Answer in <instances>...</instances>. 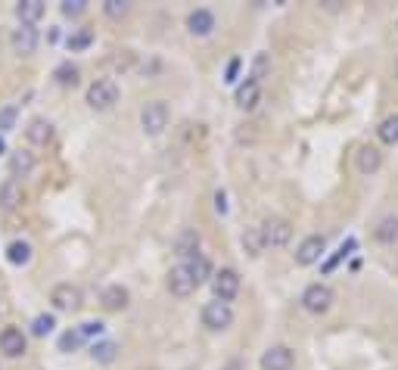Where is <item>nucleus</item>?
Returning <instances> with one entry per match:
<instances>
[{
	"mask_svg": "<svg viewBox=\"0 0 398 370\" xmlns=\"http://www.w3.org/2000/svg\"><path fill=\"white\" fill-rule=\"evenodd\" d=\"M28 352V336L19 327H3L0 330V355L3 358H22Z\"/></svg>",
	"mask_w": 398,
	"mask_h": 370,
	"instance_id": "nucleus-9",
	"label": "nucleus"
},
{
	"mask_svg": "<svg viewBox=\"0 0 398 370\" xmlns=\"http://www.w3.org/2000/svg\"><path fill=\"white\" fill-rule=\"evenodd\" d=\"M53 137H56L53 121H47L44 115H34V119L25 125V140L32 143V147H50Z\"/></svg>",
	"mask_w": 398,
	"mask_h": 370,
	"instance_id": "nucleus-8",
	"label": "nucleus"
},
{
	"mask_svg": "<svg viewBox=\"0 0 398 370\" xmlns=\"http://www.w3.org/2000/svg\"><path fill=\"white\" fill-rule=\"evenodd\" d=\"M268 72H271V56H268V53H258L256 60H252V72H249V81H256V84H258V81H262V78H264V75H268Z\"/></svg>",
	"mask_w": 398,
	"mask_h": 370,
	"instance_id": "nucleus-34",
	"label": "nucleus"
},
{
	"mask_svg": "<svg viewBox=\"0 0 398 370\" xmlns=\"http://www.w3.org/2000/svg\"><path fill=\"white\" fill-rule=\"evenodd\" d=\"M103 13H106L109 19H125V16L131 13V3H125V0H106V3H103Z\"/></svg>",
	"mask_w": 398,
	"mask_h": 370,
	"instance_id": "nucleus-35",
	"label": "nucleus"
},
{
	"mask_svg": "<svg viewBox=\"0 0 398 370\" xmlns=\"http://www.w3.org/2000/svg\"><path fill=\"white\" fill-rule=\"evenodd\" d=\"M236 72H240V60H230V66H227V78H224V81H234V78H236Z\"/></svg>",
	"mask_w": 398,
	"mask_h": 370,
	"instance_id": "nucleus-39",
	"label": "nucleus"
},
{
	"mask_svg": "<svg viewBox=\"0 0 398 370\" xmlns=\"http://www.w3.org/2000/svg\"><path fill=\"white\" fill-rule=\"evenodd\" d=\"M44 13H47V3L44 0H22V3H16V19H19V25H38L44 19Z\"/></svg>",
	"mask_w": 398,
	"mask_h": 370,
	"instance_id": "nucleus-17",
	"label": "nucleus"
},
{
	"mask_svg": "<svg viewBox=\"0 0 398 370\" xmlns=\"http://www.w3.org/2000/svg\"><path fill=\"white\" fill-rule=\"evenodd\" d=\"M377 134H380V140H383V143L395 147V143H398V115H389V119L377 128Z\"/></svg>",
	"mask_w": 398,
	"mask_h": 370,
	"instance_id": "nucleus-29",
	"label": "nucleus"
},
{
	"mask_svg": "<svg viewBox=\"0 0 398 370\" xmlns=\"http://www.w3.org/2000/svg\"><path fill=\"white\" fill-rule=\"evenodd\" d=\"M262 100V88H258L256 81H243L240 88H236V106L243 109V112H252Z\"/></svg>",
	"mask_w": 398,
	"mask_h": 370,
	"instance_id": "nucleus-20",
	"label": "nucleus"
},
{
	"mask_svg": "<svg viewBox=\"0 0 398 370\" xmlns=\"http://www.w3.org/2000/svg\"><path fill=\"white\" fill-rule=\"evenodd\" d=\"M10 44H13V53L32 56L38 50V44H41V32H38V25H19V28H13Z\"/></svg>",
	"mask_w": 398,
	"mask_h": 370,
	"instance_id": "nucleus-10",
	"label": "nucleus"
},
{
	"mask_svg": "<svg viewBox=\"0 0 398 370\" xmlns=\"http://www.w3.org/2000/svg\"><path fill=\"white\" fill-rule=\"evenodd\" d=\"M199 246H203V236L187 227V230H181V234H177V240H175V256L181 258V264H187L190 258L199 256Z\"/></svg>",
	"mask_w": 398,
	"mask_h": 370,
	"instance_id": "nucleus-13",
	"label": "nucleus"
},
{
	"mask_svg": "<svg viewBox=\"0 0 398 370\" xmlns=\"http://www.w3.org/2000/svg\"><path fill=\"white\" fill-rule=\"evenodd\" d=\"M16 119H19V106H16V103H7V106H0V134L13 131V128H16Z\"/></svg>",
	"mask_w": 398,
	"mask_h": 370,
	"instance_id": "nucleus-31",
	"label": "nucleus"
},
{
	"mask_svg": "<svg viewBox=\"0 0 398 370\" xmlns=\"http://www.w3.org/2000/svg\"><path fill=\"white\" fill-rule=\"evenodd\" d=\"M50 302L56 311H78L82 308V290L75 283H56L50 290Z\"/></svg>",
	"mask_w": 398,
	"mask_h": 370,
	"instance_id": "nucleus-7",
	"label": "nucleus"
},
{
	"mask_svg": "<svg viewBox=\"0 0 398 370\" xmlns=\"http://www.w3.org/2000/svg\"><path fill=\"white\" fill-rule=\"evenodd\" d=\"M7 153V140H3V134H0V156Z\"/></svg>",
	"mask_w": 398,
	"mask_h": 370,
	"instance_id": "nucleus-40",
	"label": "nucleus"
},
{
	"mask_svg": "<svg viewBox=\"0 0 398 370\" xmlns=\"http://www.w3.org/2000/svg\"><path fill=\"white\" fill-rule=\"evenodd\" d=\"M243 249L249 252L252 258H258L264 252V240H262V230L258 227H246V234H243Z\"/></svg>",
	"mask_w": 398,
	"mask_h": 370,
	"instance_id": "nucleus-27",
	"label": "nucleus"
},
{
	"mask_svg": "<svg viewBox=\"0 0 398 370\" xmlns=\"http://www.w3.org/2000/svg\"><path fill=\"white\" fill-rule=\"evenodd\" d=\"M128 302H131V293H128V286H122V283H109L106 290L100 293V305L106 311H125Z\"/></svg>",
	"mask_w": 398,
	"mask_h": 370,
	"instance_id": "nucleus-16",
	"label": "nucleus"
},
{
	"mask_svg": "<svg viewBox=\"0 0 398 370\" xmlns=\"http://www.w3.org/2000/svg\"><path fill=\"white\" fill-rule=\"evenodd\" d=\"M90 358H94L97 364H112L115 358H119V343H112V339H97V343L90 345Z\"/></svg>",
	"mask_w": 398,
	"mask_h": 370,
	"instance_id": "nucleus-22",
	"label": "nucleus"
},
{
	"mask_svg": "<svg viewBox=\"0 0 398 370\" xmlns=\"http://www.w3.org/2000/svg\"><path fill=\"white\" fill-rule=\"evenodd\" d=\"M258 230H262L264 246H286L293 236L290 221H284V218H264V221L258 224Z\"/></svg>",
	"mask_w": 398,
	"mask_h": 370,
	"instance_id": "nucleus-6",
	"label": "nucleus"
},
{
	"mask_svg": "<svg viewBox=\"0 0 398 370\" xmlns=\"http://www.w3.org/2000/svg\"><path fill=\"white\" fill-rule=\"evenodd\" d=\"M34 169H38V159H34L32 149H16L10 156V171H13V177H28Z\"/></svg>",
	"mask_w": 398,
	"mask_h": 370,
	"instance_id": "nucleus-19",
	"label": "nucleus"
},
{
	"mask_svg": "<svg viewBox=\"0 0 398 370\" xmlns=\"http://www.w3.org/2000/svg\"><path fill=\"white\" fill-rule=\"evenodd\" d=\"M84 345V339H82V333H78V327H72V330H66L60 336V352H78Z\"/></svg>",
	"mask_w": 398,
	"mask_h": 370,
	"instance_id": "nucleus-33",
	"label": "nucleus"
},
{
	"mask_svg": "<svg viewBox=\"0 0 398 370\" xmlns=\"http://www.w3.org/2000/svg\"><path fill=\"white\" fill-rule=\"evenodd\" d=\"M293 364H296V358L286 345H271L262 355V370H293Z\"/></svg>",
	"mask_w": 398,
	"mask_h": 370,
	"instance_id": "nucleus-15",
	"label": "nucleus"
},
{
	"mask_svg": "<svg viewBox=\"0 0 398 370\" xmlns=\"http://www.w3.org/2000/svg\"><path fill=\"white\" fill-rule=\"evenodd\" d=\"M60 13L66 16V19H78V16L88 13V0H62Z\"/></svg>",
	"mask_w": 398,
	"mask_h": 370,
	"instance_id": "nucleus-32",
	"label": "nucleus"
},
{
	"mask_svg": "<svg viewBox=\"0 0 398 370\" xmlns=\"http://www.w3.org/2000/svg\"><path fill=\"white\" fill-rule=\"evenodd\" d=\"M0 314H3V305H0Z\"/></svg>",
	"mask_w": 398,
	"mask_h": 370,
	"instance_id": "nucleus-42",
	"label": "nucleus"
},
{
	"mask_svg": "<svg viewBox=\"0 0 398 370\" xmlns=\"http://www.w3.org/2000/svg\"><path fill=\"white\" fill-rule=\"evenodd\" d=\"M321 256H324V236H308V240H302V246L296 249V264L308 268V264L321 262Z\"/></svg>",
	"mask_w": 398,
	"mask_h": 370,
	"instance_id": "nucleus-18",
	"label": "nucleus"
},
{
	"mask_svg": "<svg viewBox=\"0 0 398 370\" xmlns=\"http://www.w3.org/2000/svg\"><path fill=\"white\" fill-rule=\"evenodd\" d=\"M90 44H94V32H90V28H78V32H72L66 38L69 53H84Z\"/></svg>",
	"mask_w": 398,
	"mask_h": 370,
	"instance_id": "nucleus-26",
	"label": "nucleus"
},
{
	"mask_svg": "<svg viewBox=\"0 0 398 370\" xmlns=\"http://www.w3.org/2000/svg\"><path fill=\"white\" fill-rule=\"evenodd\" d=\"M215 209H218V215H227V193L224 190L215 193Z\"/></svg>",
	"mask_w": 398,
	"mask_h": 370,
	"instance_id": "nucleus-37",
	"label": "nucleus"
},
{
	"mask_svg": "<svg viewBox=\"0 0 398 370\" xmlns=\"http://www.w3.org/2000/svg\"><path fill=\"white\" fill-rule=\"evenodd\" d=\"M395 72H398V66H395Z\"/></svg>",
	"mask_w": 398,
	"mask_h": 370,
	"instance_id": "nucleus-43",
	"label": "nucleus"
},
{
	"mask_svg": "<svg viewBox=\"0 0 398 370\" xmlns=\"http://www.w3.org/2000/svg\"><path fill=\"white\" fill-rule=\"evenodd\" d=\"M212 293H215V299L218 302H234L236 299V293H240V274H236L234 268H221V271H215L212 274Z\"/></svg>",
	"mask_w": 398,
	"mask_h": 370,
	"instance_id": "nucleus-3",
	"label": "nucleus"
},
{
	"mask_svg": "<svg viewBox=\"0 0 398 370\" xmlns=\"http://www.w3.org/2000/svg\"><path fill=\"white\" fill-rule=\"evenodd\" d=\"M53 327H56V317L53 314H34V321H32V336H47V333H53Z\"/></svg>",
	"mask_w": 398,
	"mask_h": 370,
	"instance_id": "nucleus-30",
	"label": "nucleus"
},
{
	"mask_svg": "<svg viewBox=\"0 0 398 370\" xmlns=\"http://www.w3.org/2000/svg\"><path fill=\"white\" fill-rule=\"evenodd\" d=\"M373 234H377L380 243H395L398 240V218L395 215L383 218V221L377 224V230H373Z\"/></svg>",
	"mask_w": 398,
	"mask_h": 370,
	"instance_id": "nucleus-28",
	"label": "nucleus"
},
{
	"mask_svg": "<svg viewBox=\"0 0 398 370\" xmlns=\"http://www.w3.org/2000/svg\"><path fill=\"white\" fill-rule=\"evenodd\" d=\"M165 286H169V293H171V296H177V299H187L190 293L196 290V283H193V277H190L187 264H177V268H171L169 277H165Z\"/></svg>",
	"mask_w": 398,
	"mask_h": 370,
	"instance_id": "nucleus-11",
	"label": "nucleus"
},
{
	"mask_svg": "<svg viewBox=\"0 0 398 370\" xmlns=\"http://www.w3.org/2000/svg\"><path fill=\"white\" fill-rule=\"evenodd\" d=\"M187 271H190V277H193L196 286H199V283H206V280H212V274H215V271H212V262L203 256V252H199L196 258H190Z\"/></svg>",
	"mask_w": 398,
	"mask_h": 370,
	"instance_id": "nucleus-24",
	"label": "nucleus"
},
{
	"mask_svg": "<svg viewBox=\"0 0 398 370\" xmlns=\"http://www.w3.org/2000/svg\"><path fill=\"white\" fill-rule=\"evenodd\" d=\"M333 305V290L327 283H311L308 290L302 293V308L311 314H327Z\"/></svg>",
	"mask_w": 398,
	"mask_h": 370,
	"instance_id": "nucleus-4",
	"label": "nucleus"
},
{
	"mask_svg": "<svg viewBox=\"0 0 398 370\" xmlns=\"http://www.w3.org/2000/svg\"><path fill=\"white\" fill-rule=\"evenodd\" d=\"M187 32L193 34V38H209V34L215 32V13L206 7L193 10V13L187 16Z\"/></svg>",
	"mask_w": 398,
	"mask_h": 370,
	"instance_id": "nucleus-14",
	"label": "nucleus"
},
{
	"mask_svg": "<svg viewBox=\"0 0 398 370\" xmlns=\"http://www.w3.org/2000/svg\"><path fill=\"white\" fill-rule=\"evenodd\" d=\"M380 165H383V153L377 147H364L358 153V171L361 175H373V171H380Z\"/></svg>",
	"mask_w": 398,
	"mask_h": 370,
	"instance_id": "nucleus-21",
	"label": "nucleus"
},
{
	"mask_svg": "<svg viewBox=\"0 0 398 370\" xmlns=\"http://www.w3.org/2000/svg\"><path fill=\"white\" fill-rule=\"evenodd\" d=\"M119 97H122V90H119V84H115L112 78H97V81H90L88 90H84V103H88L94 112L112 109L115 103H119Z\"/></svg>",
	"mask_w": 398,
	"mask_h": 370,
	"instance_id": "nucleus-1",
	"label": "nucleus"
},
{
	"mask_svg": "<svg viewBox=\"0 0 398 370\" xmlns=\"http://www.w3.org/2000/svg\"><path fill=\"white\" fill-rule=\"evenodd\" d=\"M7 262L16 264V268H25L28 262H32V243L25 240H13L7 246Z\"/></svg>",
	"mask_w": 398,
	"mask_h": 370,
	"instance_id": "nucleus-23",
	"label": "nucleus"
},
{
	"mask_svg": "<svg viewBox=\"0 0 398 370\" xmlns=\"http://www.w3.org/2000/svg\"><path fill=\"white\" fill-rule=\"evenodd\" d=\"M221 370H246V361H243V358H230Z\"/></svg>",
	"mask_w": 398,
	"mask_h": 370,
	"instance_id": "nucleus-38",
	"label": "nucleus"
},
{
	"mask_svg": "<svg viewBox=\"0 0 398 370\" xmlns=\"http://www.w3.org/2000/svg\"><path fill=\"white\" fill-rule=\"evenodd\" d=\"M203 323L209 330H227L230 323H234V308H230L227 302L212 299V302L203 305Z\"/></svg>",
	"mask_w": 398,
	"mask_h": 370,
	"instance_id": "nucleus-5",
	"label": "nucleus"
},
{
	"mask_svg": "<svg viewBox=\"0 0 398 370\" xmlns=\"http://www.w3.org/2000/svg\"><path fill=\"white\" fill-rule=\"evenodd\" d=\"M137 370H156V367H137Z\"/></svg>",
	"mask_w": 398,
	"mask_h": 370,
	"instance_id": "nucleus-41",
	"label": "nucleus"
},
{
	"mask_svg": "<svg viewBox=\"0 0 398 370\" xmlns=\"http://www.w3.org/2000/svg\"><path fill=\"white\" fill-rule=\"evenodd\" d=\"M169 121H171V109H169V103H165V100L143 103V109H140V128L147 131L149 137L162 134V131L169 128Z\"/></svg>",
	"mask_w": 398,
	"mask_h": 370,
	"instance_id": "nucleus-2",
	"label": "nucleus"
},
{
	"mask_svg": "<svg viewBox=\"0 0 398 370\" xmlns=\"http://www.w3.org/2000/svg\"><path fill=\"white\" fill-rule=\"evenodd\" d=\"M19 206H22V184L16 177H3L0 181V212L13 215Z\"/></svg>",
	"mask_w": 398,
	"mask_h": 370,
	"instance_id": "nucleus-12",
	"label": "nucleus"
},
{
	"mask_svg": "<svg viewBox=\"0 0 398 370\" xmlns=\"http://www.w3.org/2000/svg\"><path fill=\"white\" fill-rule=\"evenodd\" d=\"M78 66H75L72 60H66V62H60V66L53 69V78H56V84H60V88H75V84H78Z\"/></svg>",
	"mask_w": 398,
	"mask_h": 370,
	"instance_id": "nucleus-25",
	"label": "nucleus"
},
{
	"mask_svg": "<svg viewBox=\"0 0 398 370\" xmlns=\"http://www.w3.org/2000/svg\"><path fill=\"white\" fill-rule=\"evenodd\" d=\"M103 330H106V323H103V321H84L82 327H78V333H82L84 343H90V339H100Z\"/></svg>",
	"mask_w": 398,
	"mask_h": 370,
	"instance_id": "nucleus-36",
	"label": "nucleus"
}]
</instances>
